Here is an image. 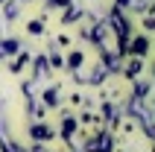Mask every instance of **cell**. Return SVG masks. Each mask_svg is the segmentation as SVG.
Here are the masks:
<instances>
[{
  "mask_svg": "<svg viewBox=\"0 0 155 152\" xmlns=\"http://www.w3.org/2000/svg\"><path fill=\"white\" fill-rule=\"evenodd\" d=\"M111 149H114V137L105 135V132H97L85 144V152H111Z\"/></svg>",
  "mask_w": 155,
  "mask_h": 152,
  "instance_id": "1",
  "label": "cell"
},
{
  "mask_svg": "<svg viewBox=\"0 0 155 152\" xmlns=\"http://www.w3.org/2000/svg\"><path fill=\"white\" fill-rule=\"evenodd\" d=\"M29 135H32V140H38V144H47V140H53V137H56V132H53L50 126H44L41 120H38V123L29 129Z\"/></svg>",
  "mask_w": 155,
  "mask_h": 152,
  "instance_id": "2",
  "label": "cell"
},
{
  "mask_svg": "<svg viewBox=\"0 0 155 152\" xmlns=\"http://www.w3.org/2000/svg\"><path fill=\"white\" fill-rule=\"evenodd\" d=\"M123 53H132L135 59H143V56L149 53V41H147V38H135V41H132V47H126Z\"/></svg>",
  "mask_w": 155,
  "mask_h": 152,
  "instance_id": "3",
  "label": "cell"
},
{
  "mask_svg": "<svg viewBox=\"0 0 155 152\" xmlns=\"http://www.w3.org/2000/svg\"><path fill=\"white\" fill-rule=\"evenodd\" d=\"M140 73H143V61L140 59H129L123 64V76H126V79H138Z\"/></svg>",
  "mask_w": 155,
  "mask_h": 152,
  "instance_id": "4",
  "label": "cell"
},
{
  "mask_svg": "<svg viewBox=\"0 0 155 152\" xmlns=\"http://www.w3.org/2000/svg\"><path fill=\"white\" fill-rule=\"evenodd\" d=\"M82 61H85L82 50H73V53L68 56V61H64V70H76V68H82Z\"/></svg>",
  "mask_w": 155,
  "mask_h": 152,
  "instance_id": "5",
  "label": "cell"
},
{
  "mask_svg": "<svg viewBox=\"0 0 155 152\" xmlns=\"http://www.w3.org/2000/svg\"><path fill=\"white\" fill-rule=\"evenodd\" d=\"M18 50H21V41L18 38H9V41L0 44V56H15Z\"/></svg>",
  "mask_w": 155,
  "mask_h": 152,
  "instance_id": "6",
  "label": "cell"
},
{
  "mask_svg": "<svg viewBox=\"0 0 155 152\" xmlns=\"http://www.w3.org/2000/svg\"><path fill=\"white\" fill-rule=\"evenodd\" d=\"M59 100H61V97H59V88H47V91H44V105H50V108H53V105H59Z\"/></svg>",
  "mask_w": 155,
  "mask_h": 152,
  "instance_id": "7",
  "label": "cell"
},
{
  "mask_svg": "<svg viewBox=\"0 0 155 152\" xmlns=\"http://www.w3.org/2000/svg\"><path fill=\"white\" fill-rule=\"evenodd\" d=\"M26 32H29V35H41V32H44V18L29 21V24H26Z\"/></svg>",
  "mask_w": 155,
  "mask_h": 152,
  "instance_id": "8",
  "label": "cell"
},
{
  "mask_svg": "<svg viewBox=\"0 0 155 152\" xmlns=\"http://www.w3.org/2000/svg\"><path fill=\"white\" fill-rule=\"evenodd\" d=\"M26 61H29V53H21V56L12 61V73H21V68H24Z\"/></svg>",
  "mask_w": 155,
  "mask_h": 152,
  "instance_id": "9",
  "label": "cell"
},
{
  "mask_svg": "<svg viewBox=\"0 0 155 152\" xmlns=\"http://www.w3.org/2000/svg\"><path fill=\"white\" fill-rule=\"evenodd\" d=\"M35 68H38V70H35L38 76H47V73H50V64H47V59H44V56H38V59H35Z\"/></svg>",
  "mask_w": 155,
  "mask_h": 152,
  "instance_id": "10",
  "label": "cell"
},
{
  "mask_svg": "<svg viewBox=\"0 0 155 152\" xmlns=\"http://www.w3.org/2000/svg\"><path fill=\"white\" fill-rule=\"evenodd\" d=\"M50 3H59V6H70V0H50Z\"/></svg>",
  "mask_w": 155,
  "mask_h": 152,
  "instance_id": "11",
  "label": "cell"
}]
</instances>
